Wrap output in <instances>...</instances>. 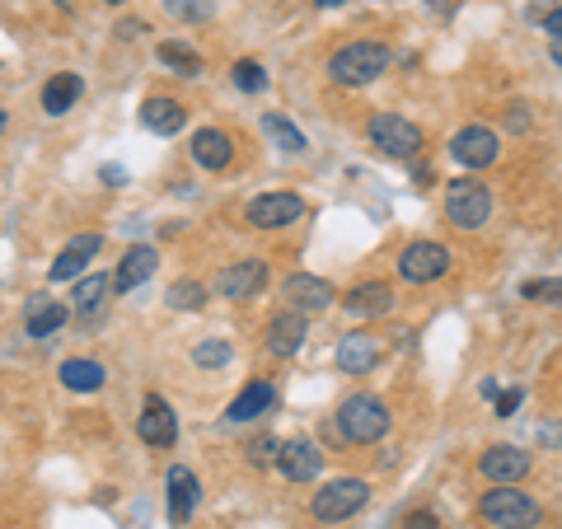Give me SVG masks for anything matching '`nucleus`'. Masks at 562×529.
<instances>
[{
	"label": "nucleus",
	"instance_id": "nucleus-1",
	"mask_svg": "<svg viewBox=\"0 0 562 529\" xmlns=\"http://www.w3.org/2000/svg\"><path fill=\"white\" fill-rule=\"evenodd\" d=\"M479 516L492 529H539L543 525V506L535 497H525L516 483H492L479 502Z\"/></svg>",
	"mask_w": 562,
	"mask_h": 529
},
{
	"label": "nucleus",
	"instance_id": "nucleus-2",
	"mask_svg": "<svg viewBox=\"0 0 562 529\" xmlns=\"http://www.w3.org/2000/svg\"><path fill=\"white\" fill-rule=\"evenodd\" d=\"M390 61H394V52L384 43H347L328 57V76L347 85V90H361V85L380 80L384 70H390Z\"/></svg>",
	"mask_w": 562,
	"mask_h": 529
},
{
	"label": "nucleus",
	"instance_id": "nucleus-3",
	"mask_svg": "<svg viewBox=\"0 0 562 529\" xmlns=\"http://www.w3.org/2000/svg\"><path fill=\"white\" fill-rule=\"evenodd\" d=\"M338 431L351 440V446H375L390 431V408L375 394H351L338 408Z\"/></svg>",
	"mask_w": 562,
	"mask_h": 529
},
{
	"label": "nucleus",
	"instance_id": "nucleus-4",
	"mask_svg": "<svg viewBox=\"0 0 562 529\" xmlns=\"http://www.w3.org/2000/svg\"><path fill=\"white\" fill-rule=\"evenodd\" d=\"M366 502H371V483H366V479H338V483H328V487L314 492L310 516L319 525H338L347 516H357Z\"/></svg>",
	"mask_w": 562,
	"mask_h": 529
},
{
	"label": "nucleus",
	"instance_id": "nucleus-5",
	"mask_svg": "<svg viewBox=\"0 0 562 529\" xmlns=\"http://www.w3.org/2000/svg\"><path fill=\"white\" fill-rule=\"evenodd\" d=\"M446 216L454 230H479L492 216V192L479 179H454L446 183Z\"/></svg>",
	"mask_w": 562,
	"mask_h": 529
},
{
	"label": "nucleus",
	"instance_id": "nucleus-6",
	"mask_svg": "<svg viewBox=\"0 0 562 529\" xmlns=\"http://www.w3.org/2000/svg\"><path fill=\"white\" fill-rule=\"evenodd\" d=\"M366 132H371V146H375L380 155H390V160H413V155L422 150L417 122H408L403 113H375Z\"/></svg>",
	"mask_w": 562,
	"mask_h": 529
},
{
	"label": "nucleus",
	"instance_id": "nucleus-7",
	"mask_svg": "<svg viewBox=\"0 0 562 529\" xmlns=\"http://www.w3.org/2000/svg\"><path fill=\"white\" fill-rule=\"evenodd\" d=\"M450 272V249L436 239H417L398 254V277L413 281V286H427V281H441Z\"/></svg>",
	"mask_w": 562,
	"mask_h": 529
},
{
	"label": "nucleus",
	"instance_id": "nucleus-8",
	"mask_svg": "<svg viewBox=\"0 0 562 529\" xmlns=\"http://www.w3.org/2000/svg\"><path fill=\"white\" fill-rule=\"evenodd\" d=\"M244 216H249L254 230H286V225L305 216V202L295 198V192H262V198L249 202Z\"/></svg>",
	"mask_w": 562,
	"mask_h": 529
},
{
	"label": "nucleus",
	"instance_id": "nucleus-9",
	"mask_svg": "<svg viewBox=\"0 0 562 529\" xmlns=\"http://www.w3.org/2000/svg\"><path fill=\"white\" fill-rule=\"evenodd\" d=\"M281 300H286V309H295V314H324L333 300H338V291H333V281L314 277V272H295L281 281Z\"/></svg>",
	"mask_w": 562,
	"mask_h": 529
},
{
	"label": "nucleus",
	"instance_id": "nucleus-10",
	"mask_svg": "<svg viewBox=\"0 0 562 529\" xmlns=\"http://www.w3.org/2000/svg\"><path fill=\"white\" fill-rule=\"evenodd\" d=\"M450 155L469 173L473 169H492V165H497V155H502V140H497V132H492V127H464V132L450 136Z\"/></svg>",
	"mask_w": 562,
	"mask_h": 529
},
{
	"label": "nucleus",
	"instance_id": "nucleus-11",
	"mask_svg": "<svg viewBox=\"0 0 562 529\" xmlns=\"http://www.w3.org/2000/svg\"><path fill=\"white\" fill-rule=\"evenodd\" d=\"M277 469H281V479L286 483H314L319 479V469H324V454H319L314 440L295 436V440H281L277 446Z\"/></svg>",
	"mask_w": 562,
	"mask_h": 529
},
{
	"label": "nucleus",
	"instance_id": "nucleus-12",
	"mask_svg": "<svg viewBox=\"0 0 562 529\" xmlns=\"http://www.w3.org/2000/svg\"><path fill=\"white\" fill-rule=\"evenodd\" d=\"M136 436L155 450H169L173 440H179V417H173L169 398L146 394V408H140V417H136Z\"/></svg>",
	"mask_w": 562,
	"mask_h": 529
},
{
	"label": "nucleus",
	"instance_id": "nucleus-13",
	"mask_svg": "<svg viewBox=\"0 0 562 529\" xmlns=\"http://www.w3.org/2000/svg\"><path fill=\"white\" fill-rule=\"evenodd\" d=\"M165 502H169V520H173V525H188L192 510H198V502H202L198 473L183 469V464H173L169 479H165Z\"/></svg>",
	"mask_w": 562,
	"mask_h": 529
},
{
	"label": "nucleus",
	"instance_id": "nucleus-14",
	"mask_svg": "<svg viewBox=\"0 0 562 529\" xmlns=\"http://www.w3.org/2000/svg\"><path fill=\"white\" fill-rule=\"evenodd\" d=\"M262 286H268V262H262V258L231 262V268L221 272V281H216V291L225 300H254Z\"/></svg>",
	"mask_w": 562,
	"mask_h": 529
},
{
	"label": "nucleus",
	"instance_id": "nucleus-15",
	"mask_svg": "<svg viewBox=\"0 0 562 529\" xmlns=\"http://www.w3.org/2000/svg\"><path fill=\"white\" fill-rule=\"evenodd\" d=\"M479 469H483L487 483H520L525 473H530V450H520V446H487Z\"/></svg>",
	"mask_w": 562,
	"mask_h": 529
},
{
	"label": "nucleus",
	"instance_id": "nucleus-16",
	"mask_svg": "<svg viewBox=\"0 0 562 529\" xmlns=\"http://www.w3.org/2000/svg\"><path fill=\"white\" fill-rule=\"evenodd\" d=\"M342 305L351 319H384V314H394V286L390 281H361L347 291Z\"/></svg>",
	"mask_w": 562,
	"mask_h": 529
},
{
	"label": "nucleus",
	"instance_id": "nucleus-17",
	"mask_svg": "<svg viewBox=\"0 0 562 529\" xmlns=\"http://www.w3.org/2000/svg\"><path fill=\"white\" fill-rule=\"evenodd\" d=\"M103 249V235H76L66 244V249L57 254V262L47 268V281H70V277H85V268L99 258Z\"/></svg>",
	"mask_w": 562,
	"mask_h": 529
},
{
	"label": "nucleus",
	"instance_id": "nucleus-18",
	"mask_svg": "<svg viewBox=\"0 0 562 529\" xmlns=\"http://www.w3.org/2000/svg\"><path fill=\"white\" fill-rule=\"evenodd\" d=\"M155 268H160V254H155L150 244H136V249L122 254L117 272H113V286L127 295V291H136V286H146V281L155 277Z\"/></svg>",
	"mask_w": 562,
	"mask_h": 529
},
{
	"label": "nucleus",
	"instance_id": "nucleus-19",
	"mask_svg": "<svg viewBox=\"0 0 562 529\" xmlns=\"http://www.w3.org/2000/svg\"><path fill=\"white\" fill-rule=\"evenodd\" d=\"M375 365H380V342L371 338V333H347V338L338 342V370L342 375H371Z\"/></svg>",
	"mask_w": 562,
	"mask_h": 529
},
{
	"label": "nucleus",
	"instance_id": "nucleus-20",
	"mask_svg": "<svg viewBox=\"0 0 562 529\" xmlns=\"http://www.w3.org/2000/svg\"><path fill=\"white\" fill-rule=\"evenodd\" d=\"M305 338H310V324H305V314H295V309H281L268 324V351L272 357H295V351L305 347Z\"/></svg>",
	"mask_w": 562,
	"mask_h": 529
},
{
	"label": "nucleus",
	"instance_id": "nucleus-21",
	"mask_svg": "<svg viewBox=\"0 0 562 529\" xmlns=\"http://www.w3.org/2000/svg\"><path fill=\"white\" fill-rule=\"evenodd\" d=\"M183 122H188V109L179 99H165V94H155L140 103V127L155 132V136H173V132H183Z\"/></svg>",
	"mask_w": 562,
	"mask_h": 529
},
{
	"label": "nucleus",
	"instance_id": "nucleus-22",
	"mask_svg": "<svg viewBox=\"0 0 562 529\" xmlns=\"http://www.w3.org/2000/svg\"><path fill=\"white\" fill-rule=\"evenodd\" d=\"M192 160H198L206 173H216V169H225L235 160V140L221 127H202L198 136H192Z\"/></svg>",
	"mask_w": 562,
	"mask_h": 529
},
{
	"label": "nucleus",
	"instance_id": "nucleus-23",
	"mask_svg": "<svg viewBox=\"0 0 562 529\" xmlns=\"http://www.w3.org/2000/svg\"><path fill=\"white\" fill-rule=\"evenodd\" d=\"M66 324V305L61 300H47V295H33L29 309H24V333L29 338H52Z\"/></svg>",
	"mask_w": 562,
	"mask_h": 529
},
{
	"label": "nucleus",
	"instance_id": "nucleus-24",
	"mask_svg": "<svg viewBox=\"0 0 562 529\" xmlns=\"http://www.w3.org/2000/svg\"><path fill=\"white\" fill-rule=\"evenodd\" d=\"M80 94H85V80L76 76V70H61V76H52V80L43 85V113L61 117V113L76 109Z\"/></svg>",
	"mask_w": 562,
	"mask_h": 529
},
{
	"label": "nucleus",
	"instance_id": "nucleus-25",
	"mask_svg": "<svg viewBox=\"0 0 562 529\" xmlns=\"http://www.w3.org/2000/svg\"><path fill=\"white\" fill-rule=\"evenodd\" d=\"M103 380H109V370H103L99 361H90V357L61 361V384L70 394H94V390H103Z\"/></svg>",
	"mask_w": 562,
	"mask_h": 529
},
{
	"label": "nucleus",
	"instance_id": "nucleus-26",
	"mask_svg": "<svg viewBox=\"0 0 562 529\" xmlns=\"http://www.w3.org/2000/svg\"><path fill=\"white\" fill-rule=\"evenodd\" d=\"M272 403H277L272 384H268V380H254V384H244V394L231 403V413H225V417H231V421H254V417L268 413Z\"/></svg>",
	"mask_w": 562,
	"mask_h": 529
},
{
	"label": "nucleus",
	"instance_id": "nucleus-27",
	"mask_svg": "<svg viewBox=\"0 0 562 529\" xmlns=\"http://www.w3.org/2000/svg\"><path fill=\"white\" fill-rule=\"evenodd\" d=\"M109 286H113V277H80V286H76V314L80 319H94V314L103 309V300H109Z\"/></svg>",
	"mask_w": 562,
	"mask_h": 529
},
{
	"label": "nucleus",
	"instance_id": "nucleus-28",
	"mask_svg": "<svg viewBox=\"0 0 562 529\" xmlns=\"http://www.w3.org/2000/svg\"><path fill=\"white\" fill-rule=\"evenodd\" d=\"M160 66H169L173 76H183V80L202 76V57L192 47H183V43H160Z\"/></svg>",
	"mask_w": 562,
	"mask_h": 529
},
{
	"label": "nucleus",
	"instance_id": "nucleus-29",
	"mask_svg": "<svg viewBox=\"0 0 562 529\" xmlns=\"http://www.w3.org/2000/svg\"><path fill=\"white\" fill-rule=\"evenodd\" d=\"M262 132H268L281 150H291V155H301L305 150V136L295 132V122L291 117H281V113H262Z\"/></svg>",
	"mask_w": 562,
	"mask_h": 529
},
{
	"label": "nucleus",
	"instance_id": "nucleus-30",
	"mask_svg": "<svg viewBox=\"0 0 562 529\" xmlns=\"http://www.w3.org/2000/svg\"><path fill=\"white\" fill-rule=\"evenodd\" d=\"M165 300H169V309L192 314V309H202V305H206V286H202V281H173Z\"/></svg>",
	"mask_w": 562,
	"mask_h": 529
},
{
	"label": "nucleus",
	"instance_id": "nucleus-31",
	"mask_svg": "<svg viewBox=\"0 0 562 529\" xmlns=\"http://www.w3.org/2000/svg\"><path fill=\"white\" fill-rule=\"evenodd\" d=\"M192 361H198L202 370H225V365H231V342L206 338V342L192 347Z\"/></svg>",
	"mask_w": 562,
	"mask_h": 529
},
{
	"label": "nucleus",
	"instance_id": "nucleus-32",
	"mask_svg": "<svg viewBox=\"0 0 562 529\" xmlns=\"http://www.w3.org/2000/svg\"><path fill=\"white\" fill-rule=\"evenodd\" d=\"M231 76H235V85L244 94H262V90H268V70H262L258 61H235Z\"/></svg>",
	"mask_w": 562,
	"mask_h": 529
},
{
	"label": "nucleus",
	"instance_id": "nucleus-33",
	"mask_svg": "<svg viewBox=\"0 0 562 529\" xmlns=\"http://www.w3.org/2000/svg\"><path fill=\"white\" fill-rule=\"evenodd\" d=\"M525 300H539V305H558L562 309V281L558 277H543V281H525L520 286Z\"/></svg>",
	"mask_w": 562,
	"mask_h": 529
},
{
	"label": "nucleus",
	"instance_id": "nucleus-34",
	"mask_svg": "<svg viewBox=\"0 0 562 529\" xmlns=\"http://www.w3.org/2000/svg\"><path fill=\"white\" fill-rule=\"evenodd\" d=\"M165 10H169V20H179V24H202L211 14L206 0H165Z\"/></svg>",
	"mask_w": 562,
	"mask_h": 529
},
{
	"label": "nucleus",
	"instance_id": "nucleus-35",
	"mask_svg": "<svg viewBox=\"0 0 562 529\" xmlns=\"http://www.w3.org/2000/svg\"><path fill=\"white\" fill-rule=\"evenodd\" d=\"M249 460L258 464V469H268V464H277V440L272 436H258L254 446H249Z\"/></svg>",
	"mask_w": 562,
	"mask_h": 529
},
{
	"label": "nucleus",
	"instance_id": "nucleus-36",
	"mask_svg": "<svg viewBox=\"0 0 562 529\" xmlns=\"http://www.w3.org/2000/svg\"><path fill=\"white\" fill-rule=\"evenodd\" d=\"M403 529H441V516H436V510H413V516L403 520Z\"/></svg>",
	"mask_w": 562,
	"mask_h": 529
},
{
	"label": "nucleus",
	"instance_id": "nucleus-37",
	"mask_svg": "<svg viewBox=\"0 0 562 529\" xmlns=\"http://www.w3.org/2000/svg\"><path fill=\"white\" fill-rule=\"evenodd\" d=\"M525 403V394L520 390H506V394H497V417H512L516 408Z\"/></svg>",
	"mask_w": 562,
	"mask_h": 529
},
{
	"label": "nucleus",
	"instance_id": "nucleus-38",
	"mask_svg": "<svg viewBox=\"0 0 562 529\" xmlns=\"http://www.w3.org/2000/svg\"><path fill=\"white\" fill-rule=\"evenodd\" d=\"M132 33H146V20H122V24H117V38H122V43H136Z\"/></svg>",
	"mask_w": 562,
	"mask_h": 529
},
{
	"label": "nucleus",
	"instance_id": "nucleus-39",
	"mask_svg": "<svg viewBox=\"0 0 562 529\" xmlns=\"http://www.w3.org/2000/svg\"><path fill=\"white\" fill-rule=\"evenodd\" d=\"M512 132H530V109H525V103L512 109Z\"/></svg>",
	"mask_w": 562,
	"mask_h": 529
},
{
	"label": "nucleus",
	"instance_id": "nucleus-40",
	"mask_svg": "<svg viewBox=\"0 0 562 529\" xmlns=\"http://www.w3.org/2000/svg\"><path fill=\"white\" fill-rule=\"evenodd\" d=\"M543 29H549V38H562V5L543 14Z\"/></svg>",
	"mask_w": 562,
	"mask_h": 529
},
{
	"label": "nucleus",
	"instance_id": "nucleus-41",
	"mask_svg": "<svg viewBox=\"0 0 562 529\" xmlns=\"http://www.w3.org/2000/svg\"><path fill=\"white\" fill-rule=\"evenodd\" d=\"M427 10H436V14H441V20H450V14L460 10V0H427Z\"/></svg>",
	"mask_w": 562,
	"mask_h": 529
},
{
	"label": "nucleus",
	"instance_id": "nucleus-42",
	"mask_svg": "<svg viewBox=\"0 0 562 529\" xmlns=\"http://www.w3.org/2000/svg\"><path fill=\"white\" fill-rule=\"evenodd\" d=\"M103 183H127V173H122L117 165H109V169H103Z\"/></svg>",
	"mask_w": 562,
	"mask_h": 529
},
{
	"label": "nucleus",
	"instance_id": "nucleus-43",
	"mask_svg": "<svg viewBox=\"0 0 562 529\" xmlns=\"http://www.w3.org/2000/svg\"><path fill=\"white\" fill-rule=\"evenodd\" d=\"M319 10H338V5H351V0H314Z\"/></svg>",
	"mask_w": 562,
	"mask_h": 529
},
{
	"label": "nucleus",
	"instance_id": "nucleus-44",
	"mask_svg": "<svg viewBox=\"0 0 562 529\" xmlns=\"http://www.w3.org/2000/svg\"><path fill=\"white\" fill-rule=\"evenodd\" d=\"M553 61L562 66V38H553Z\"/></svg>",
	"mask_w": 562,
	"mask_h": 529
},
{
	"label": "nucleus",
	"instance_id": "nucleus-45",
	"mask_svg": "<svg viewBox=\"0 0 562 529\" xmlns=\"http://www.w3.org/2000/svg\"><path fill=\"white\" fill-rule=\"evenodd\" d=\"M99 5H127V0H99Z\"/></svg>",
	"mask_w": 562,
	"mask_h": 529
},
{
	"label": "nucleus",
	"instance_id": "nucleus-46",
	"mask_svg": "<svg viewBox=\"0 0 562 529\" xmlns=\"http://www.w3.org/2000/svg\"><path fill=\"white\" fill-rule=\"evenodd\" d=\"M0 132H5V109H0Z\"/></svg>",
	"mask_w": 562,
	"mask_h": 529
}]
</instances>
